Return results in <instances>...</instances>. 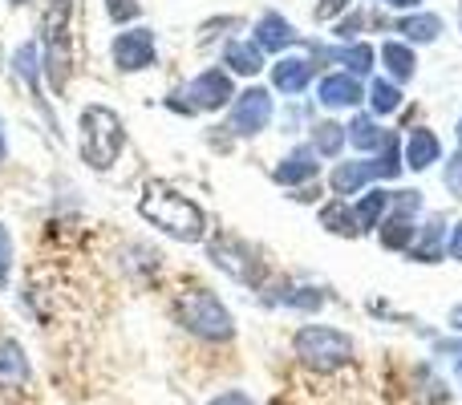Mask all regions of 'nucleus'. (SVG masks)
I'll list each match as a JSON object with an SVG mask.
<instances>
[{
	"mask_svg": "<svg viewBox=\"0 0 462 405\" xmlns=\"http://www.w3.org/2000/svg\"><path fill=\"white\" fill-rule=\"evenodd\" d=\"M138 215L146 223H154L159 231L183 239V244H199L208 235V215L199 203H191L187 195H179L167 183H146L143 199H138Z\"/></svg>",
	"mask_w": 462,
	"mask_h": 405,
	"instance_id": "obj_1",
	"label": "nucleus"
},
{
	"mask_svg": "<svg viewBox=\"0 0 462 405\" xmlns=\"http://www.w3.org/2000/svg\"><path fill=\"white\" fill-rule=\"evenodd\" d=\"M41 53H45L41 69L53 81V94H65L69 89V73H73V0H45Z\"/></svg>",
	"mask_w": 462,
	"mask_h": 405,
	"instance_id": "obj_2",
	"label": "nucleus"
},
{
	"mask_svg": "<svg viewBox=\"0 0 462 405\" xmlns=\"http://www.w3.org/2000/svg\"><path fill=\"white\" fill-rule=\"evenodd\" d=\"M126 146L122 114L110 106H86L81 110V162L89 170H110Z\"/></svg>",
	"mask_w": 462,
	"mask_h": 405,
	"instance_id": "obj_3",
	"label": "nucleus"
},
{
	"mask_svg": "<svg viewBox=\"0 0 462 405\" xmlns=\"http://www.w3.org/2000/svg\"><path fill=\"white\" fill-rule=\"evenodd\" d=\"M175 317L199 341H231L236 336V317L227 312V304L208 288H191L175 300Z\"/></svg>",
	"mask_w": 462,
	"mask_h": 405,
	"instance_id": "obj_4",
	"label": "nucleus"
},
{
	"mask_svg": "<svg viewBox=\"0 0 462 405\" xmlns=\"http://www.w3.org/2000/svg\"><path fill=\"white\" fill-rule=\"evenodd\" d=\"M292 353L312 373H337V369H345L353 361V341L341 328L304 325V328H296V336H292Z\"/></svg>",
	"mask_w": 462,
	"mask_h": 405,
	"instance_id": "obj_5",
	"label": "nucleus"
},
{
	"mask_svg": "<svg viewBox=\"0 0 462 405\" xmlns=\"http://www.w3.org/2000/svg\"><path fill=\"white\" fill-rule=\"evenodd\" d=\"M179 97H187V102H167L171 110H179V114L224 110L231 97H236V86H231V78H227L224 69H208V73H199V78H195Z\"/></svg>",
	"mask_w": 462,
	"mask_h": 405,
	"instance_id": "obj_6",
	"label": "nucleus"
},
{
	"mask_svg": "<svg viewBox=\"0 0 462 405\" xmlns=\"http://www.w3.org/2000/svg\"><path fill=\"white\" fill-rule=\"evenodd\" d=\"M211 260H216V268H224L227 276H236L239 284H247V288L263 284V260L244 244V239L219 235L216 244H211Z\"/></svg>",
	"mask_w": 462,
	"mask_h": 405,
	"instance_id": "obj_7",
	"label": "nucleus"
},
{
	"mask_svg": "<svg viewBox=\"0 0 462 405\" xmlns=\"http://www.w3.org/2000/svg\"><path fill=\"white\" fill-rule=\"evenodd\" d=\"M268 122H272V94L260 86L244 89V94L236 97V106H231V130H236L239 138H252V134H260Z\"/></svg>",
	"mask_w": 462,
	"mask_h": 405,
	"instance_id": "obj_8",
	"label": "nucleus"
},
{
	"mask_svg": "<svg viewBox=\"0 0 462 405\" xmlns=\"http://www.w3.org/2000/svg\"><path fill=\"white\" fill-rule=\"evenodd\" d=\"M114 65L122 73H138V69H151L159 49H154V32L151 29H126L114 37Z\"/></svg>",
	"mask_w": 462,
	"mask_h": 405,
	"instance_id": "obj_9",
	"label": "nucleus"
},
{
	"mask_svg": "<svg viewBox=\"0 0 462 405\" xmlns=\"http://www.w3.org/2000/svg\"><path fill=\"white\" fill-rule=\"evenodd\" d=\"M317 170H320L317 151H312V146H296L292 154H284V159H280V167L272 170V179H276L280 187H300V183H312V179H317Z\"/></svg>",
	"mask_w": 462,
	"mask_h": 405,
	"instance_id": "obj_10",
	"label": "nucleus"
},
{
	"mask_svg": "<svg viewBox=\"0 0 462 405\" xmlns=\"http://www.w3.org/2000/svg\"><path fill=\"white\" fill-rule=\"evenodd\" d=\"M29 377H32V369H29L21 341L0 336V390H21V385H29Z\"/></svg>",
	"mask_w": 462,
	"mask_h": 405,
	"instance_id": "obj_11",
	"label": "nucleus"
},
{
	"mask_svg": "<svg viewBox=\"0 0 462 405\" xmlns=\"http://www.w3.org/2000/svg\"><path fill=\"white\" fill-rule=\"evenodd\" d=\"M317 97H320V106H328V110H345V106H357L361 97H365V89L357 86L353 73H328V78L320 81Z\"/></svg>",
	"mask_w": 462,
	"mask_h": 405,
	"instance_id": "obj_12",
	"label": "nucleus"
},
{
	"mask_svg": "<svg viewBox=\"0 0 462 405\" xmlns=\"http://www.w3.org/2000/svg\"><path fill=\"white\" fill-rule=\"evenodd\" d=\"M309 81H312V61H304V57H284V61L272 65V86L280 94H304Z\"/></svg>",
	"mask_w": 462,
	"mask_h": 405,
	"instance_id": "obj_13",
	"label": "nucleus"
},
{
	"mask_svg": "<svg viewBox=\"0 0 462 405\" xmlns=\"http://www.w3.org/2000/svg\"><path fill=\"white\" fill-rule=\"evenodd\" d=\"M439 159H442V143H439V138H434L426 126L410 130V138H406V167L410 170H426V167H434Z\"/></svg>",
	"mask_w": 462,
	"mask_h": 405,
	"instance_id": "obj_14",
	"label": "nucleus"
},
{
	"mask_svg": "<svg viewBox=\"0 0 462 405\" xmlns=\"http://www.w3.org/2000/svg\"><path fill=\"white\" fill-rule=\"evenodd\" d=\"M255 45L260 49H272V53H280V49L296 45V29L284 21L280 13H263L260 24H255Z\"/></svg>",
	"mask_w": 462,
	"mask_h": 405,
	"instance_id": "obj_15",
	"label": "nucleus"
},
{
	"mask_svg": "<svg viewBox=\"0 0 462 405\" xmlns=\"http://www.w3.org/2000/svg\"><path fill=\"white\" fill-rule=\"evenodd\" d=\"M224 65L231 73H244V78H255L263 69V49L255 41H231L224 49Z\"/></svg>",
	"mask_w": 462,
	"mask_h": 405,
	"instance_id": "obj_16",
	"label": "nucleus"
},
{
	"mask_svg": "<svg viewBox=\"0 0 462 405\" xmlns=\"http://www.w3.org/2000/svg\"><path fill=\"white\" fill-rule=\"evenodd\" d=\"M442 239H447V219H442V215H434V219L422 227V235H414L410 255H414V260H422V263L442 260Z\"/></svg>",
	"mask_w": 462,
	"mask_h": 405,
	"instance_id": "obj_17",
	"label": "nucleus"
},
{
	"mask_svg": "<svg viewBox=\"0 0 462 405\" xmlns=\"http://www.w3.org/2000/svg\"><path fill=\"white\" fill-rule=\"evenodd\" d=\"M369 179H377L374 162H341V167L333 170V191L337 195H357Z\"/></svg>",
	"mask_w": 462,
	"mask_h": 405,
	"instance_id": "obj_18",
	"label": "nucleus"
},
{
	"mask_svg": "<svg viewBox=\"0 0 462 405\" xmlns=\"http://www.w3.org/2000/svg\"><path fill=\"white\" fill-rule=\"evenodd\" d=\"M414 235H418V227L406 211L390 215V219L382 223V244L390 247V252H410V247H414Z\"/></svg>",
	"mask_w": 462,
	"mask_h": 405,
	"instance_id": "obj_19",
	"label": "nucleus"
},
{
	"mask_svg": "<svg viewBox=\"0 0 462 405\" xmlns=\"http://www.w3.org/2000/svg\"><path fill=\"white\" fill-rule=\"evenodd\" d=\"M382 61H385V69H390L398 81H410V78H414V69H418L414 49L398 45V41H385V45H382Z\"/></svg>",
	"mask_w": 462,
	"mask_h": 405,
	"instance_id": "obj_20",
	"label": "nucleus"
},
{
	"mask_svg": "<svg viewBox=\"0 0 462 405\" xmlns=\"http://www.w3.org/2000/svg\"><path fill=\"white\" fill-rule=\"evenodd\" d=\"M398 32L406 41H414V45H430V41H439L442 21L434 13H418V16H406V21L398 24Z\"/></svg>",
	"mask_w": 462,
	"mask_h": 405,
	"instance_id": "obj_21",
	"label": "nucleus"
},
{
	"mask_svg": "<svg viewBox=\"0 0 462 405\" xmlns=\"http://www.w3.org/2000/svg\"><path fill=\"white\" fill-rule=\"evenodd\" d=\"M320 223H325L333 235H357V215L349 211V203L345 199H333V203H325L320 207Z\"/></svg>",
	"mask_w": 462,
	"mask_h": 405,
	"instance_id": "obj_22",
	"label": "nucleus"
},
{
	"mask_svg": "<svg viewBox=\"0 0 462 405\" xmlns=\"http://www.w3.org/2000/svg\"><path fill=\"white\" fill-rule=\"evenodd\" d=\"M345 138L349 134H345L341 122H317V126H312V151L325 154V159H333V154H341Z\"/></svg>",
	"mask_w": 462,
	"mask_h": 405,
	"instance_id": "obj_23",
	"label": "nucleus"
},
{
	"mask_svg": "<svg viewBox=\"0 0 462 405\" xmlns=\"http://www.w3.org/2000/svg\"><path fill=\"white\" fill-rule=\"evenodd\" d=\"M390 203H393V195H390V191H382V187H377V191H369L365 199L357 203V211H353V215H357V227H361V231L377 227V219H382V215L390 211Z\"/></svg>",
	"mask_w": 462,
	"mask_h": 405,
	"instance_id": "obj_24",
	"label": "nucleus"
},
{
	"mask_svg": "<svg viewBox=\"0 0 462 405\" xmlns=\"http://www.w3.org/2000/svg\"><path fill=\"white\" fill-rule=\"evenodd\" d=\"M345 134H349V143L361 146V151H377V146H385V134L377 130L374 118H365V114H361V118H353L349 126H345Z\"/></svg>",
	"mask_w": 462,
	"mask_h": 405,
	"instance_id": "obj_25",
	"label": "nucleus"
},
{
	"mask_svg": "<svg viewBox=\"0 0 462 405\" xmlns=\"http://www.w3.org/2000/svg\"><path fill=\"white\" fill-rule=\"evenodd\" d=\"M369 106H374L377 118H390V114L402 110V89L393 86V81H374V89H369Z\"/></svg>",
	"mask_w": 462,
	"mask_h": 405,
	"instance_id": "obj_26",
	"label": "nucleus"
},
{
	"mask_svg": "<svg viewBox=\"0 0 462 405\" xmlns=\"http://www.w3.org/2000/svg\"><path fill=\"white\" fill-rule=\"evenodd\" d=\"M284 304H292V308H304V312H317L320 304H325V296L317 292V288H292V292L280 296Z\"/></svg>",
	"mask_w": 462,
	"mask_h": 405,
	"instance_id": "obj_27",
	"label": "nucleus"
},
{
	"mask_svg": "<svg viewBox=\"0 0 462 405\" xmlns=\"http://www.w3.org/2000/svg\"><path fill=\"white\" fill-rule=\"evenodd\" d=\"M337 57H341V61L349 65L353 73H369V69H374V49H369V45H353V49H341V53H337Z\"/></svg>",
	"mask_w": 462,
	"mask_h": 405,
	"instance_id": "obj_28",
	"label": "nucleus"
},
{
	"mask_svg": "<svg viewBox=\"0 0 462 405\" xmlns=\"http://www.w3.org/2000/svg\"><path fill=\"white\" fill-rule=\"evenodd\" d=\"M106 13H110L114 24H126L143 13V5H138V0H106Z\"/></svg>",
	"mask_w": 462,
	"mask_h": 405,
	"instance_id": "obj_29",
	"label": "nucleus"
},
{
	"mask_svg": "<svg viewBox=\"0 0 462 405\" xmlns=\"http://www.w3.org/2000/svg\"><path fill=\"white\" fill-rule=\"evenodd\" d=\"M442 183H447V191L455 195V199H462V151L450 154L447 159V170H442Z\"/></svg>",
	"mask_w": 462,
	"mask_h": 405,
	"instance_id": "obj_30",
	"label": "nucleus"
},
{
	"mask_svg": "<svg viewBox=\"0 0 462 405\" xmlns=\"http://www.w3.org/2000/svg\"><path fill=\"white\" fill-rule=\"evenodd\" d=\"M8 268H13V235H8L5 223H0V288L8 284Z\"/></svg>",
	"mask_w": 462,
	"mask_h": 405,
	"instance_id": "obj_31",
	"label": "nucleus"
},
{
	"mask_svg": "<svg viewBox=\"0 0 462 405\" xmlns=\"http://www.w3.org/2000/svg\"><path fill=\"white\" fill-rule=\"evenodd\" d=\"M208 405H255L252 398H247L244 390H224V393H216Z\"/></svg>",
	"mask_w": 462,
	"mask_h": 405,
	"instance_id": "obj_32",
	"label": "nucleus"
},
{
	"mask_svg": "<svg viewBox=\"0 0 462 405\" xmlns=\"http://www.w3.org/2000/svg\"><path fill=\"white\" fill-rule=\"evenodd\" d=\"M345 5H349V0H325V5L317 8V21H328V16H333V13H341Z\"/></svg>",
	"mask_w": 462,
	"mask_h": 405,
	"instance_id": "obj_33",
	"label": "nucleus"
},
{
	"mask_svg": "<svg viewBox=\"0 0 462 405\" xmlns=\"http://www.w3.org/2000/svg\"><path fill=\"white\" fill-rule=\"evenodd\" d=\"M357 29H361V16L353 13L349 21H341V24H337V37H345V41H349V37H353V32H357Z\"/></svg>",
	"mask_w": 462,
	"mask_h": 405,
	"instance_id": "obj_34",
	"label": "nucleus"
},
{
	"mask_svg": "<svg viewBox=\"0 0 462 405\" xmlns=\"http://www.w3.org/2000/svg\"><path fill=\"white\" fill-rule=\"evenodd\" d=\"M450 255H455V260H462V223L455 227V235H450Z\"/></svg>",
	"mask_w": 462,
	"mask_h": 405,
	"instance_id": "obj_35",
	"label": "nucleus"
},
{
	"mask_svg": "<svg viewBox=\"0 0 462 405\" xmlns=\"http://www.w3.org/2000/svg\"><path fill=\"white\" fill-rule=\"evenodd\" d=\"M382 5H390V8H418L422 0H382Z\"/></svg>",
	"mask_w": 462,
	"mask_h": 405,
	"instance_id": "obj_36",
	"label": "nucleus"
},
{
	"mask_svg": "<svg viewBox=\"0 0 462 405\" xmlns=\"http://www.w3.org/2000/svg\"><path fill=\"white\" fill-rule=\"evenodd\" d=\"M450 325H455V328H462V304H458L455 312H450Z\"/></svg>",
	"mask_w": 462,
	"mask_h": 405,
	"instance_id": "obj_37",
	"label": "nucleus"
},
{
	"mask_svg": "<svg viewBox=\"0 0 462 405\" xmlns=\"http://www.w3.org/2000/svg\"><path fill=\"white\" fill-rule=\"evenodd\" d=\"M458 138H462V122H458Z\"/></svg>",
	"mask_w": 462,
	"mask_h": 405,
	"instance_id": "obj_38",
	"label": "nucleus"
},
{
	"mask_svg": "<svg viewBox=\"0 0 462 405\" xmlns=\"http://www.w3.org/2000/svg\"><path fill=\"white\" fill-rule=\"evenodd\" d=\"M13 5H24V0H13Z\"/></svg>",
	"mask_w": 462,
	"mask_h": 405,
	"instance_id": "obj_39",
	"label": "nucleus"
},
{
	"mask_svg": "<svg viewBox=\"0 0 462 405\" xmlns=\"http://www.w3.org/2000/svg\"><path fill=\"white\" fill-rule=\"evenodd\" d=\"M458 373H462V361H458Z\"/></svg>",
	"mask_w": 462,
	"mask_h": 405,
	"instance_id": "obj_40",
	"label": "nucleus"
},
{
	"mask_svg": "<svg viewBox=\"0 0 462 405\" xmlns=\"http://www.w3.org/2000/svg\"><path fill=\"white\" fill-rule=\"evenodd\" d=\"M0 154H5V146H0Z\"/></svg>",
	"mask_w": 462,
	"mask_h": 405,
	"instance_id": "obj_41",
	"label": "nucleus"
},
{
	"mask_svg": "<svg viewBox=\"0 0 462 405\" xmlns=\"http://www.w3.org/2000/svg\"><path fill=\"white\" fill-rule=\"evenodd\" d=\"M0 61H5V53H0Z\"/></svg>",
	"mask_w": 462,
	"mask_h": 405,
	"instance_id": "obj_42",
	"label": "nucleus"
}]
</instances>
